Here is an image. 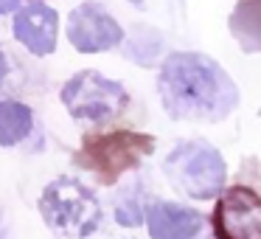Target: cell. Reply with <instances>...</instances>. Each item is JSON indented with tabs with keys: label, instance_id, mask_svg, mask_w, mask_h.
Segmentation results:
<instances>
[{
	"label": "cell",
	"instance_id": "13",
	"mask_svg": "<svg viewBox=\"0 0 261 239\" xmlns=\"http://www.w3.org/2000/svg\"><path fill=\"white\" fill-rule=\"evenodd\" d=\"M20 6V0H0V14H9Z\"/></svg>",
	"mask_w": 261,
	"mask_h": 239
},
{
	"label": "cell",
	"instance_id": "11",
	"mask_svg": "<svg viewBox=\"0 0 261 239\" xmlns=\"http://www.w3.org/2000/svg\"><path fill=\"white\" fill-rule=\"evenodd\" d=\"M34 127V115L23 102L0 99V147L20 144Z\"/></svg>",
	"mask_w": 261,
	"mask_h": 239
},
{
	"label": "cell",
	"instance_id": "8",
	"mask_svg": "<svg viewBox=\"0 0 261 239\" xmlns=\"http://www.w3.org/2000/svg\"><path fill=\"white\" fill-rule=\"evenodd\" d=\"M59 17L42 3H29L14 14V37L37 57H48L57 48Z\"/></svg>",
	"mask_w": 261,
	"mask_h": 239
},
{
	"label": "cell",
	"instance_id": "10",
	"mask_svg": "<svg viewBox=\"0 0 261 239\" xmlns=\"http://www.w3.org/2000/svg\"><path fill=\"white\" fill-rule=\"evenodd\" d=\"M230 31L244 51H261V0H242L233 9Z\"/></svg>",
	"mask_w": 261,
	"mask_h": 239
},
{
	"label": "cell",
	"instance_id": "1",
	"mask_svg": "<svg viewBox=\"0 0 261 239\" xmlns=\"http://www.w3.org/2000/svg\"><path fill=\"white\" fill-rule=\"evenodd\" d=\"M166 113L177 121H222L236 110L239 90L219 62L202 54H171L158 76Z\"/></svg>",
	"mask_w": 261,
	"mask_h": 239
},
{
	"label": "cell",
	"instance_id": "7",
	"mask_svg": "<svg viewBox=\"0 0 261 239\" xmlns=\"http://www.w3.org/2000/svg\"><path fill=\"white\" fill-rule=\"evenodd\" d=\"M68 40L73 42L76 51L82 54H98L115 48L124 40V31L107 14V9L87 0L82 6H76L68 17Z\"/></svg>",
	"mask_w": 261,
	"mask_h": 239
},
{
	"label": "cell",
	"instance_id": "9",
	"mask_svg": "<svg viewBox=\"0 0 261 239\" xmlns=\"http://www.w3.org/2000/svg\"><path fill=\"white\" fill-rule=\"evenodd\" d=\"M149 233L154 239H194L205 225V217L194 208L166 200H152L146 208Z\"/></svg>",
	"mask_w": 261,
	"mask_h": 239
},
{
	"label": "cell",
	"instance_id": "6",
	"mask_svg": "<svg viewBox=\"0 0 261 239\" xmlns=\"http://www.w3.org/2000/svg\"><path fill=\"white\" fill-rule=\"evenodd\" d=\"M216 239H261V197L247 186H230L214 211Z\"/></svg>",
	"mask_w": 261,
	"mask_h": 239
},
{
	"label": "cell",
	"instance_id": "14",
	"mask_svg": "<svg viewBox=\"0 0 261 239\" xmlns=\"http://www.w3.org/2000/svg\"><path fill=\"white\" fill-rule=\"evenodd\" d=\"M9 74V59H6V54H3V48H0V79Z\"/></svg>",
	"mask_w": 261,
	"mask_h": 239
},
{
	"label": "cell",
	"instance_id": "2",
	"mask_svg": "<svg viewBox=\"0 0 261 239\" xmlns=\"http://www.w3.org/2000/svg\"><path fill=\"white\" fill-rule=\"evenodd\" d=\"M40 214L57 233L85 239L101 225V205L96 194L73 177H57L40 194Z\"/></svg>",
	"mask_w": 261,
	"mask_h": 239
},
{
	"label": "cell",
	"instance_id": "4",
	"mask_svg": "<svg viewBox=\"0 0 261 239\" xmlns=\"http://www.w3.org/2000/svg\"><path fill=\"white\" fill-rule=\"evenodd\" d=\"M62 102L73 118L107 124L124 113L129 96L118 82L107 79L96 70H82L62 87Z\"/></svg>",
	"mask_w": 261,
	"mask_h": 239
},
{
	"label": "cell",
	"instance_id": "12",
	"mask_svg": "<svg viewBox=\"0 0 261 239\" xmlns=\"http://www.w3.org/2000/svg\"><path fill=\"white\" fill-rule=\"evenodd\" d=\"M115 220L121 222V225L132 228V225H141L143 220V208H141V200H138V192L129 194V197H124L118 205H115Z\"/></svg>",
	"mask_w": 261,
	"mask_h": 239
},
{
	"label": "cell",
	"instance_id": "3",
	"mask_svg": "<svg viewBox=\"0 0 261 239\" xmlns=\"http://www.w3.org/2000/svg\"><path fill=\"white\" fill-rule=\"evenodd\" d=\"M166 177L177 192L188 194L197 200H208L225 188L227 166L222 160V155L208 144H177L171 149V155L163 163Z\"/></svg>",
	"mask_w": 261,
	"mask_h": 239
},
{
	"label": "cell",
	"instance_id": "5",
	"mask_svg": "<svg viewBox=\"0 0 261 239\" xmlns=\"http://www.w3.org/2000/svg\"><path fill=\"white\" fill-rule=\"evenodd\" d=\"M154 149V138L141 132H113V135L90 138L82 149L79 160L87 169L98 172L107 183H113L121 172L135 169Z\"/></svg>",
	"mask_w": 261,
	"mask_h": 239
}]
</instances>
